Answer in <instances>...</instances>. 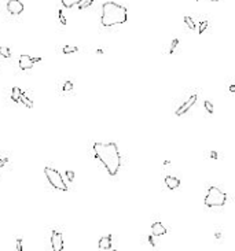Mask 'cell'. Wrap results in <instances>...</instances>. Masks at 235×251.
Here are the masks:
<instances>
[{"label":"cell","instance_id":"obj_1","mask_svg":"<svg viewBox=\"0 0 235 251\" xmlns=\"http://www.w3.org/2000/svg\"><path fill=\"white\" fill-rule=\"evenodd\" d=\"M94 154L96 159L99 161L107 170L110 176H115L121 167V155L118 151V147L115 143H100L96 141L92 146Z\"/></svg>","mask_w":235,"mask_h":251},{"label":"cell","instance_id":"obj_2","mask_svg":"<svg viewBox=\"0 0 235 251\" xmlns=\"http://www.w3.org/2000/svg\"><path fill=\"white\" fill-rule=\"evenodd\" d=\"M128 19V10L126 7L117 4L114 1H106L102 6V17L100 22L104 28H110L114 25L124 23Z\"/></svg>","mask_w":235,"mask_h":251},{"label":"cell","instance_id":"obj_3","mask_svg":"<svg viewBox=\"0 0 235 251\" xmlns=\"http://www.w3.org/2000/svg\"><path fill=\"white\" fill-rule=\"evenodd\" d=\"M225 200H227V194L225 192H223L217 187H210L204 199V203L208 207H221V206H224Z\"/></svg>","mask_w":235,"mask_h":251},{"label":"cell","instance_id":"obj_4","mask_svg":"<svg viewBox=\"0 0 235 251\" xmlns=\"http://www.w3.org/2000/svg\"><path fill=\"white\" fill-rule=\"evenodd\" d=\"M44 174H46V177H47L48 183L51 184L55 189H59V191H63V192H66V191L69 189L68 185H66V183L63 181L61 173L58 172V170L52 169V167L46 166L44 167Z\"/></svg>","mask_w":235,"mask_h":251},{"label":"cell","instance_id":"obj_5","mask_svg":"<svg viewBox=\"0 0 235 251\" xmlns=\"http://www.w3.org/2000/svg\"><path fill=\"white\" fill-rule=\"evenodd\" d=\"M51 247L52 251L63 250V237L61 232H58V230H52L51 232Z\"/></svg>","mask_w":235,"mask_h":251},{"label":"cell","instance_id":"obj_6","mask_svg":"<svg viewBox=\"0 0 235 251\" xmlns=\"http://www.w3.org/2000/svg\"><path fill=\"white\" fill-rule=\"evenodd\" d=\"M195 102H197V95H191V96H190V98H188V99L186 100V102H184V103H183L180 107H179L178 110H176V113H175V114L178 115V117H180V115H183V114H186V113H187V111L190 110V109H191L194 105H195Z\"/></svg>","mask_w":235,"mask_h":251},{"label":"cell","instance_id":"obj_7","mask_svg":"<svg viewBox=\"0 0 235 251\" xmlns=\"http://www.w3.org/2000/svg\"><path fill=\"white\" fill-rule=\"evenodd\" d=\"M7 11L12 15H19L24 11V4L21 0H8L7 3Z\"/></svg>","mask_w":235,"mask_h":251},{"label":"cell","instance_id":"obj_8","mask_svg":"<svg viewBox=\"0 0 235 251\" xmlns=\"http://www.w3.org/2000/svg\"><path fill=\"white\" fill-rule=\"evenodd\" d=\"M19 67H21V70H30L32 67H33V61H32V56H29V55H21L19 56Z\"/></svg>","mask_w":235,"mask_h":251},{"label":"cell","instance_id":"obj_9","mask_svg":"<svg viewBox=\"0 0 235 251\" xmlns=\"http://www.w3.org/2000/svg\"><path fill=\"white\" fill-rule=\"evenodd\" d=\"M151 232H153V236H164L168 230L161 222H154L151 225Z\"/></svg>","mask_w":235,"mask_h":251},{"label":"cell","instance_id":"obj_10","mask_svg":"<svg viewBox=\"0 0 235 251\" xmlns=\"http://www.w3.org/2000/svg\"><path fill=\"white\" fill-rule=\"evenodd\" d=\"M165 185L169 189H176L180 187V180L178 177H173V176H167L165 177Z\"/></svg>","mask_w":235,"mask_h":251},{"label":"cell","instance_id":"obj_11","mask_svg":"<svg viewBox=\"0 0 235 251\" xmlns=\"http://www.w3.org/2000/svg\"><path fill=\"white\" fill-rule=\"evenodd\" d=\"M99 248L102 250H110L111 248V236H103L99 240Z\"/></svg>","mask_w":235,"mask_h":251},{"label":"cell","instance_id":"obj_12","mask_svg":"<svg viewBox=\"0 0 235 251\" xmlns=\"http://www.w3.org/2000/svg\"><path fill=\"white\" fill-rule=\"evenodd\" d=\"M19 103L26 106L28 109H33V100L29 99V98L26 96V94H24V92H21V95H19Z\"/></svg>","mask_w":235,"mask_h":251},{"label":"cell","instance_id":"obj_13","mask_svg":"<svg viewBox=\"0 0 235 251\" xmlns=\"http://www.w3.org/2000/svg\"><path fill=\"white\" fill-rule=\"evenodd\" d=\"M21 89L18 88V87H14V88L11 89V99L14 100L15 103H19V95H21Z\"/></svg>","mask_w":235,"mask_h":251},{"label":"cell","instance_id":"obj_14","mask_svg":"<svg viewBox=\"0 0 235 251\" xmlns=\"http://www.w3.org/2000/svg\"><path fill=\"white\" fill-rule=\"evenodd\" d=\"M61 1H62V6L66 7V8H70V7L81 3V0H61Z\"/></svg>","mask_w":235,"mask_h":251},{"label":"cell","instance_id":"obj_15","mask_svg":"<svg viewBox=\"0 0 235 251\" xmlns=\"http://www.w3.org/2000/svg\"><path fill=\"white\" fill-rule=\"evenodd\" d=\"M78 48L76 47V45H65L62 50L63 54H73V52H77Z\"/></svg>","mask_w":235,"mask_h":251},{"label":"cell","instance_id":"obj_16","mask_svg":"<svg viewBox=\"0 0 235 251\" xmlns=\"http://www.w3.org/2000/svg\"><path fill=\"white\" fill-rule=\"evenodd\" d=\"M0 55L4 56V58H10L11 52H10V50H8L7 47H0Z\"/></svg>","mask_w":235,"mask_h":251},{"label":"cell","instance_id":"obj_17","mask_svg":"<svg viewBox=\"0 0 235 251\" xmlns=\"http://www.w3.org/2000/svg\"><path fill=\"white\" fill-rule=\"evenodd\" d=\"M184 22H186V25H187V26L190 28L191 30H193V29H195V23H194V21L190 18V17H184Z\"/></svg>","mask_w":235,"mask_h":251},{"label":"cell","instance_id":"obj_18","mask_svg":"<svg viewBox=\"0 0 235 251\" xmlns=\"http://www.w3.org/2000/svg\"><path fill=\"white\" fill-rule=\"evenodd\" d=\"M209 25V22L208 21H202L201 23H199V28H198V33L199 34H202V32L206 30V28H208Z\"/></svg>","mask_w":235,"mask_h":251},{"label":"cell","instance_id":"obj_19","mask_svg":"<svg viewBox=\"0 0 235 251\" xmlns=\"http://www.w3.org/2000/svg\"><path fill=\"white\" fill-rule=\"evenodd\" d=\"M204 106H205V109H206V111H208L209 114H213V105H212L209 100H205Z\"/></svg>","mask_w":235,"mask_h":251},{"label":"cell","instance_id":"obj_20","mask_svg":"<svg viewBox=\"0 0 235 251\" xmlns=\"http://www.w3.org/2000/svg\"><path fill=\"white\" fill-rule=\"evenodd\" d=\"M72 89H73V83L66 81V83L63 84V91H65V92H70Z\"/></svg>","mask_w":235,"mask_h":251},{"label":"cell","instance_id":"obj_21","mask_svg":"<svg viewBox=\"0 0 235 251\" xmlns=\"http://www.w3.org/2000/svg\"><path fill=\"white\" fill-rule=\"evenodd\" d=\"M15 248H17V251H22V239L21 237H18L15 240Z\"/></svg>","mask_w":235,"mask_h":251},{"label":"cell","instance_id":"obj_22","mask_svg":"<svg viewBox=\"0 0 235 251\" xmlns=\"http://www.w3.org/2000/svg\"><path fill=\"white\" fill-rule=\"evenodd\" d=\"M66 177L69 181H73L74 180V172L73 170H66Z\"/></svg>","mask_w":235,"mask_h":251},{"label":"cell","instance_id":"obj_23","mask_svg":"<svg viewBox=\"0 0 235 251\" xmlns=\"http://www.w3.org/2000/svg\"><path fill=\"white\" fill-rule=\"evenodd\" d=\"M59 21H61L62 25H66V23H68V22H66V18H65V15H63L62 10H59Z\"/></svg>","mask_w":235,"mask_h":251},{"label":"cell","instance_id":"obj_24","mask_svg":"<svg viewBox=\"0 0 235 251\" xmlns=\"http://www.w3.org/2000/svg\"><path fill=\"white\" fill-rule=\"evenodd\" d=\"M92 3H94V0H85L83 4L80 6V10H81V8H85V7H88V6H91Z\"/></svg>","mask_w":235,"mask_h":251},{"label":"cell","instance_id":"obj_25","mask_svg":"<svg viewBox=\"0 0 235 251\" xmlns=\"http://www.w3.org/2000/svg\"><path fill=\"white\" fill-rule=\"evenodd\" d=\"M178 44H179V40H178V39H175V40L172 41V45H171V50H169V54L173 52V50L176 48V45H178Z\"/></svg>","mask_w":235,"mask_h":251},{"label":"cell","instance_id":"obj_26","mask_svg":"<svg viewBox=\"0 0 235 251\" xmlns=\"http://www.w3.org/2000/svg\"><path fill=\"white\" fill-rule=\"evenodd\" d=\"M147 239H149V241H150V244H151L153 247H156V240H154V236H149Z\"/></svg>","mask_w":235,"mask_h":251},{"label":"cell","instance_id":"obj_27","mask_svg":"<svg viewBox=\"0 0 235 251\" xmlns=\"http://www.w3.org/2000/svg\"><path fill=\"white\" fill-rule=\"evenodd\" d=\"M8 162V159H7V158H3V159H0V169H1V167L4 166L6 163Z\"/></svg>","mask_w":235,"mask_h":251},{"label":"cell","instance_id":"obj_28","mask_svg":"<svg viewBox=\"0 0 235 251\" xmlns=\"http://www.w3.org/2000/svg\"><path fill=\"white\" fill-rule=\"evenodd\" d=\"M209 157L212 158V159H217V152H216V151H210Z\"/></svg>","mask_w":235,"mask_h":251},{"label":"cell","instance_id":"obj_29","mask_svg":"<svg viewBox=\"0 0 235 251\" xmlns=\"http://www.w3.org/2000/svg\"><path fill=\"white\" fill-rule=\"evenodd\" d=\"M214 237H216V239H220V237H221V233H220V232H217V233L214 235Z\"/></svg>","mask_w":235,"mask_h":251},{"label":"cell","instance_id":"obj_30","mask_svg":"<svg viewBox=\"0 0 235 251\" xmlns=\"http://www.w3.org/2000/svg\"><path fill=\"white\" fill-rule=\"evenodd\" d=\"M230 92H235V85H231L230 87Z\"/></svg>","mask_w":235,"mask_h":251},{"label":"cell","instance_id":"obj_31","mask_svg":"<svg viewBox=\"0 0 235 251\" xmlns=\"http://www.w3.org/2000/svg\"><path fill=\"white\" fill-rule=\"evenodd\" d=\"M107 251H115V250H111V248H110V250H107Z\"/></svg>","mask_w":235,"mask_h":251},{"label":"cell","instance_id":"obj_32","mask_svg":"<svg viewBox=\"0 0 235 251\" xmlns=\"http://www.w3.org/2000/svg\"><path fill=\"white\" fill-rule=\"evenodd\" d=\"M212 1H219V0H212Z\"/></svg>","mask_w":235,"mask_h":251}]
</instances>
